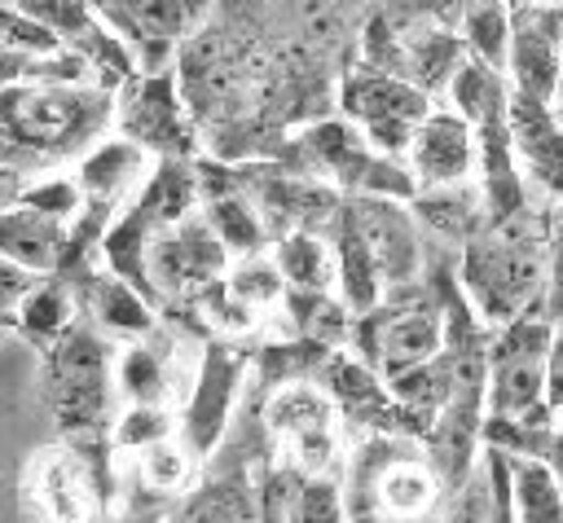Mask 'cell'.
Returning <instances> with one entry per match:
<instances>
[{
	"label": "cell",
	"instance_id": "obj_3",
	"mask_svg": "<svg viewBox=\"0 0 563 523\" xmlns=\"http://www.w3.org/2000/svg\"><path fill=\"white\" fill-rule=\"evenodd\" d=\"M40 387L48 400L53 422L66 435H92L110 422V400L119 391L114 382V356L92 325H70L53 343H44L40 360Z\"/></svg>",
	"mask_w": 563,
	"mask_h": 523
},
{
	"label": "cell",
	"instance_id": "obj_18",
	"mask_svg": "<svg viewBox=\"0 0 563 523\" xmlns=\"http://www.w3.org/2000/svg\"><path fill=\"white\" fill-rule=\"evenodd\" d=\"M506 132H510V154L523 176H532L541 189L563 198V127L545 101H532L510 88L506 105Z\"/></svg>",
	"mask_w": 563,
	"mask_h": 523
},
{
	"label": "cell",
	"instance_id": "obj_16",
	"mask_svg": "<svg viewBox=\"0 0 563 523\" xmlns=\"http://www.w3.org/2000/svg\"><path fill=\"white\" fill-rule=\"evenodd\" d=\"M176 523H277L268 483L255 479L246 461H224L207 470V479L189 483Z\"/></svg>",
	"mask_w": 563,
	"mask_h": 523
},
{
	"label": "cell",
	"instance_id": "obj_32",
	"mask_svg": "<svg viewBox=\"0 0 563 523\" xmlns=\"http://www.w3.org/2000/svg\"><path fill=\"white\" fill-rule=\"evenodd\" d=\"M172 409L167 404H128V413L114 422V444L119 448H145L158 435H172Z\"/></svg>",
	"mask_w": 563,
	"mask_h": 523
},
{
	"label": "cell",
	"instance_id": "obj_23",
	"mask_svg": "<svg viewBox=\"0 0 563 523\" xmlns=\"http://www.w3.org/2000/svg\"><path fill=\"white\" fill-rule=\"evenodd\" d=\"M449 105L475 127V132H488L497 123H506V105H510V88L501 84V70L475 62L471 53L462 57V66L453 70L449 79Z\"/></svg>",
	"mask_w": 563,
	"mask_h": 523
},
{
	"label": "cell",
	"instance_id": "obj_8",
	"mask_svg": "<svg viewBox=\"0 0 563 523\" xmlns=\"http://www.w3.org/2000/svg\"><path fill=\"white\" fill-rule=\"evenodd\" d=\"M84 4L145 70H163L167 53L185 44L207 18V0H84Z\"/></svg>",
	"mask_w": 563,
	"mask_h": 523
},
{
	"label": "cell",
	"instance_id": "obj_6",
	"mask_svg": "<svg viewBox=\"0 0 563 523\" xmlns=\"http://www.w3.org/2000/svg\"><path fill=\"white\" fill-rule=\"evenodd\" d=\"M343 114L378 154L405 158L409 136L431 114V92L396 70L361 66L343 84Z\"/></svg>",
	"mask_w": 563,
	"mask_h": 523
},
{
	"label": "cell",
	"instance_id": "obj_24",
	"mask_svg": "<svg viewBox=\"0 0 563 523\" xmlns=\"http://www.w3.org/2000/svg\"><path fill=\"white\" fill-rule=\"evenodd\" d=\"M286 294H330L334 290V246H325L312 229H295L273 251Z\"/></svg>",
	"mask_w": 563,
	"mask_h": 523
},
{
	"label": "cell",
	"instance_id": "obj_20",
	"mask_svg": "<svg viewBox=\"0 0 563 523\" xmlns=\"http://www.w3.org/2000/svg\"><path fill=\"white\" fill-rule=\"evenodd\" d=\"M88 316H92V325L101 334H114V338H145V334H154V312L145 303V290L132 286L119 272L88 277Z\"/></svg>",
	"mask_w": 563,
	"mask_h": 523
},
{
	"label": "cell",
	"instance_id": "obj_35",
	"mask_svg": "<svg viewBox=\"0 0 563 523\" xmlns=\"http://www.w3.org/2000/svg\"><path fill=\"white\" fill-rule=\"evenodd\" d=\"M18 193H22V171L18 167H0V211L13 207Z\"/></svg>",
	"mask_w": 563,
	"mask_h": 523
},
{
	"label": "cell",
	"instance_id": "obj_5",
	"mask_svg": "<svg viewBox=\"0 0 563 523\" xmlns=\"http://www.w3.org/2000/svg\"><path fill=\"white\" fill-rule=\"evenodd\" d=\"M339 422H343V409L325 391V382L290 378V382L273 387V396L264 400L268 444L286 466H295L299 479L334 475V466H339V431H343Z\"/></svg>",
	"mask_w": 563,
	"mask_h": 523
},
{
	"label": "cell",
	"instance_id": "obj_27",
	"mask_svg": "<svg viewBox=\"0 0 563 523\" xmlns=\"http://www.w3.org/2000/svg\"><path fill=\"white\" fill-rule=\"evenodd\" d=\"M136 475L150 492H185L194 483V444L172 435H158L154 444L136 448Z\"/></svg>",
	"mask_w": 563,
	"mask_h": 523
},
{
	"label": "cell",
	"instance_id": "obj_15",
	"mask_svg": "<svg viewBox=\"0 0 563 523\" xmlns=\"http://www.w3.org/2000/svg\"><path fill=\"white\" fill-rule=\"evenodd\" d=\"M444 316L431 303H396L387 312H369V360L383 369V378L409 374L444 352Z\"/></svg>",
	"mask_w": 563,
	"mask_h": 523
},
{
	"label": "cell",
	"instance_id": "obj_7",
	"mask_svg": "<svg viewBox=\"0 0 563 523\" xmlns=\"http://www.w3.org/2000/svg\"><path fill=\"white\" fill-rule=\"evenodd\" d=\"M224 242L202 215H180L163 224L145 246V286L167 299H202L229 268Z\"/></svg>",
	"mask_w": 563,
	"mask_h": 523
},
{
	"label": "cell",
	"instance_id": "obj_14",
	"mask_svg": "<svg viewBox=\"0 0 563 523\" xmlns=\"http://www.w3.org/2000/svg\"><path fill=\"white\" fill-rule=\"evenodd\" d=\"M343 215L352 220V229L361 233L378 277L387 290H400L418 277V264H422V246H418V229H413V215L409 207H400L396 198L387 193H356Z\"/></svg>",
	"mask_w": 563,
	"mask_h": 523
},
{
	"label": "cell",
	"instance_id": "obj_37",
	"mask_svg": "<svg viewBox=\"0 0 563 523\" xmlns=\"http://www.w3.org/2000/svg\"><path fill=\"white\" fill-rule=\"evenodd\" d=\"M559 97H563V84H559ZM559 97H554V101H559Z\"/></svg>",
	"mask_w": 563,
	"mask_h": 523
},
{
	"label": "cell",
	"instance_id": "obj_2",
	"mask_svg": "<svg viewBox=\"0 0 563 523\" xmlns=\"http://www.w3.org/2000/svg\"><path fill=\"white\" fill-rule=\"evenodd\" d=\"M545 268H550V224L532 220L519 207L466 242L462 290L484 321L506 325L537 308V299L545 294Z\"/></svg>",
	"mask_w": 563,
	"mask_h": 523
},
{
	"label": "cell",
	"instance_id": "obj_28",
	"mask_svg": "<svg viewBox=\"0 0 563 523\" xmlns=\"http://www.w3.org/2000/svg\"><path fill=\"white\" fill-rule=\"evenodd\" d=\"M75 325V299L62 281L40 277V286L26 294V303L18 308V330L35 343H53L62 330Z\"/></svg>",
	"mask_w": 563,
	"mask_h": 523
},
{
	"label": "cell",
	"instance_id": "obj_10",
	"mask_svg": "<svg viewBox=\"0 0 563 523\" xmlns=\"http://www.w3.org/2000/svg\"><path fill=\"white\" fill-rule=\"evenodd\" d=\"M405 171L413 180V193L422 189H449L471 185L479 176V132L453 110H435L418 123V132L405 145Z\"/></svg>",
	"mask_w": 563,
	"mask_h": 523
},
{
	"label": "cell",
	"instance_id": "obj_25",
	"mask_svg": "<svg viewBox=\"0 0 563 523\" xmlns=\"http://www.w3.org/2000/svg\"><path fill=\"white\" fill-rule=\"evenodd\" d=\"M457 40L462 48L506 75V48H510V4L506 0H466L457 18Z\"/></svg>",
	"mask_w": 563,
	"mask_h": 523
},
{
	"label": "cell",
	"instance_id": "obj_9",
	"mask_svg": "<svg viewBox=\"0 0 563 523\" xmlns=\"http://www.w3.org/2000/svg\"><path fill=\"white\" fill-rule=\"evenodd\" d=\"M506 75L515 92L532 101H554L563 84V4H515Z\"/></svg>",
	"mask_w": 563,
	"mask_h": 523
},
{
	"label": "cell",
	"instance_id": "obj_31",
	"mask_svg": "<svg viewBox=\"0 0 563 523\" xmlns=\"http://www.w3.org/2000/svg\"><path fill=\"white\" fill-rule=\"evenodd\" d=\"M26 207H40L57 220H75L84 211V193L75 185V176H40V180H22V193H18Z\"/></svg>",
	"mask_w": 563,
	"mask_h": 523
},
{
	"label": "cell",
	"instance_id": "obj_26",
	"mask_svg": "<svg viewBox=\"0 0 563 523\" xmlns=\"http://www.w3.org/2000/svg\"><path fill=\"white\" fill-rule=\"evenodd\" d=\"M202 220L211 224V233L224 242L229 255L260 251V242H264V224H260V215H255V202H251L242 189H233V185L207 198Z\"/></svg>",
	"mask_w": 563,
	"mask_h": 523
},
{
	"label": "cell",
	"instance_id": "obj_22",
	"mask_svg": "<svg viewBox=\"0 0 563 523\" xmlns=\"http://www.w3.org/2000/svg\"><path fill=\"white\" fill-rule=\"evenodd\" d=\"M506 457V497L515 523H563V483L559 475L528 453H501Z\"/></svg>",
	"mask_w": 563,
	"mask_h": 523
},
{
	"label": "cell",
	"instance_id": "obj_21",
	"mask_svg": "<svg viewBox=\"0 0 563 523\" xmlns=\"http://www.w3.org/2000/svg\"><path fill=\"white\" fill-rule=\"evenodd\" d=\"M233 382H238V360L224 356V347H216L202 365H198V378H194V391H189V444L194 448H211L220 426H224V413H229V400H233Z\"/></svg>",
	"mask_w": 563,
	"mask_h": 523
},
{
	"label": "cell",
	"instance_id": "obj_19",
	"mask_svg": "<svg viewBox=\"0 0 563 523\" xmlns=\"http://www.w3.org/2000/svg\"><path fill=\"white\" fill-rule=\"evenodd\" d=\"M66 246H70V220L26 207L22 198L0 211V255L4 259L44 277L66 259Z\"/></svg>",
	"mask_w": 563,
	"mask_h": 523
},
{
	"label": "cell",
	"instance_id": "obj_30",
	"mask_svg": "<svg viewBox=\"0 0 563 523\" xmlns=\"http://www.w3.org/2000/svg\"><path fill=\"white\" fill-rule=\"evenodd\" d=\"M282 523H347V519H343V497H339L334 475L303 479L299 492L290 497Z\"/></svg>",
	"mask_w": 563,
	"mask_h": 523
},
{
	"label": "cell",
	"instance_id": "obj_34",
	"mask_svg": "<svg viewBox=\"0 0 563 523\" xmlns=\"http://www.w3.org/2000/svg\"><path fill=\"white\" fill-rule=\"evenodd\" d=\"M545 316L563 321V207L550 220V268H545Z\"/></svg>",
	"mask_w": 563,
	"mask_h": 523
},
{
	"label": "cell",
	"instance_id": "obj_17",
	"mask_svg": "<svg viewBox=\"0 0 563 523\" xmlns=\"http://www.w3.org/2000/svg\"><path fill=\"white\" fill-rule=\"evenodd\" d=\"M150 171H154V154L141 149L136 141H128V136L97 141L92 149L79 154V167H75V185L84 193V211H97V215L123 211V202L132 193H141Z\"/></svg>",
	"mask_w": 563,
	"mask_h": 523
},
{
	"label": "cell",
	"instance_id": "obj_33",
	"mask_svg": "<svg viewBox=\"0 0 563 523\" xmlns=\"http://www.w3.org/2000/svg\"><path fill=\"white\" fill-rule=\"evenodd\" d=\"M35 286H40V272H31V268H22V264L0 255V325L18 321V308L26 303V294Z\"/></svg>",
	"mask_w": 563,
	"mask_h": 523
},
{
	"label": "cell",
	"instance_id": "obj_1",
	"mask_svg": "<svg viewBox=\"0 0 563 523\" xmlns=\"http://www.w3.org/2000/svg\"><path fill=\"white\" fill-rule=\"evenodd\" d=\"M114 119L110 92L79 79H26L0 88V154L18 158H70L92 149V136Z\"/></svg>",
	"mask_w": 563,
	"mask_h": 523
},
{
	"label": "cell",
	"instance_id": "obj_29",
	"mask_svg": "<svg viewBox=\"0 0 563 523\" xmlns=\"http://www.w3.org/2000/svg\"><path fill=\"white\" fill-rule=\"evenodd\" d=\"M466 0H383L378 26L387 35H413V31H457Z\"/></svg>",
	"mask_w": 563,
	"mask_h": 523
},
{
	"label": "cell",
	"instance_id": "obj_13",
	"mask_svg": "<svg viewBox=\"0 0 563 523\" xmlns=\"http://www.w3.org/2000/svg\"><path fill=\"white\" fill-rule=\"evenodd\" d=\"M114 123H119V136L136 141L154 158H185V149H189L185 105H180L172 79L158 70H145L141 79L128 75L119 105H114Z\"/></svg>",
	"mask_w": 563,
	"mask_h": 523
},
{
	"label": "cell",
	"instance_id": "obj_12",
	"mask_svg": "<svg viewBox=\"0 0 563 523\" xmlns=\"http://www.w3.org/2000/svg\"><path fill=\"white\" fill-rule=\"evenodd\" d=\"M361 488H365V519L378 523H427L444 497V479L431 466V457L400 453L391 439L387 453L374 461V470L361 479Z\"/></svg>",
	"mask_w": 563,
	"mask_h": 523
},
{
	"label": "cell",
	"instance_id": "obj_11",
	"mask_svg": "<svg viewBox=\"0 0 563 523\" xmlns=\"http://www.w3.org/2000/svg\"><path fill=\"white\" fill-rule=\"evenodd\" d=\"M26 497L44 523H101V483L70 444H48L26 461Z\"/></svg>",
	"mask_w": 563,
	"mask_h": 523
},
{
	"label": "cell",
	"instance_id": "obj_4",
	"mask_svg": "<svg viewBox=\"0 0 563 523\" xmlns=\"http://www.w3.org/2000/svg\"><path fill=\"white\" fill-rule=\"evenodd\" d=\"M550 347L554 321L523 312L501 325L484 356V404L501 426H532L537 409H550Z\"/></svg>",
	"mask_w": 563,
	"mask_h": 523
},
{
	"label": "cell",
	"instance_id": "obj_36",
	"mask_svg": "<svg viewBox=\"0 0 563 523\" xmlns=\"http://www.w3.org/2000/svg\"><path fill=\"white\" fill-rule=\"evenodd\" d=\"M523 4H563V0H523Z\"/></svg>",
	"mask_w": 563,
	"mask_h": 523
}]
</instances>
